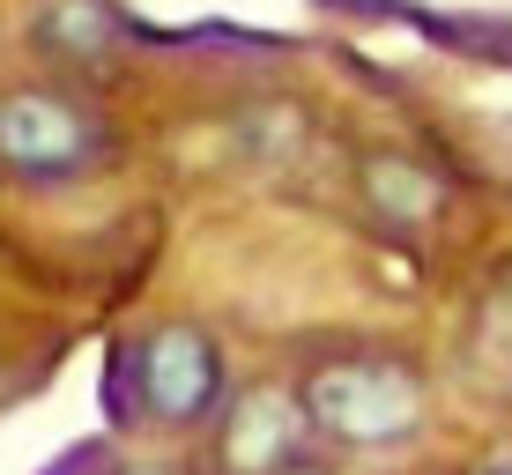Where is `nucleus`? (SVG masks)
<instances>
[{"instance_id":"3","label":"nucleus","mask_w":512,"mask_h":475,"mask_svg":"<svg viewBox=\"0 0 512 475\" xmlns=\"http://www.w3.org/2000/svg\"><path fill=\"white\" fill-rule=\"evenodd\" d=\"M104 149V127L60 90H8L0 97V164L23 179H67Z\"/></svg>"},{"instance_id":"2","label":"nucleus","mask_w":512,"mask_h":475,"mask_svg":"<svg viewBox=\"0 0 512 475\" xmlns=\"http://www.w3.org/2000/svg\"><path fill=\"white\" fill-rule=\"evenodd\" d=\"M223 386H231V372H223V349L208 342V327L171 320L141 349H127L119 394H104V409H112V424H127V394H134L156 424H208L216 401H223Z\"/></svg>"},{"instance_id":"4","label":"nucleus","mask_w":512,"mask_h":475,"mask_svg":"<svg viewBox=\"0 0 512 475\" xmlns=\"http://www.w3.org/2000/svg\"><path fill=\"white\" fill-rule=\"evenodd\" d=\"M305 401L282 394V386H260V394H245V409L223 424V468L231 475H282L297 453V431H305Z\"/></svg>"},{"instance_id":"1","label":"nucleus","mask_w":512,"mask_h":475,"mask_svg":"<svg viewBox=\"0 0 512 475\" xmlns=\"http://www.w3.org/2000/svg\"><path fill=\"white\" fill-rule=\"evenodd\" d=\"M305 416L342 446H401L423 424V386L401 357H334L297 386Z\"/></svg>"},{"instance_id":"6","label":"nucleus","mask_w":512,"mask_h":475,"mask_svg":"<svg viewBox=\"0 0 512 475\" xmlns=\"http://www.w3.org/2000/svg\"><path fill=\"white\" fill-rule=\"evenodd\" d=\"M141 475H171V468H141Z\"/></svg>"},{"instance_id":"5","label":"nucleus","mask_w":512,"mask_h":475,"mask_svg":"<svg viewBox=\"0 0 512 475\" xmlns=\"http://www.w3.org/2000/svg\"><path fill=\"white\" fill-rule=\"evenodd\" d=\"M483 475H512V453H505V461H490V468H483Z\"/></svg>"}]
</instances>
